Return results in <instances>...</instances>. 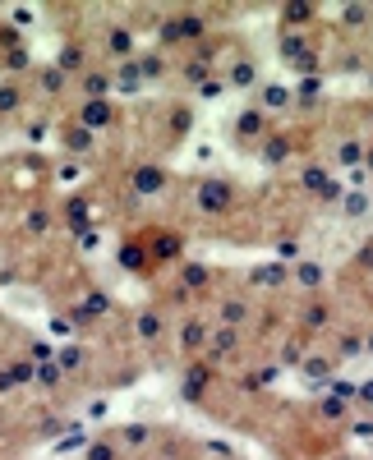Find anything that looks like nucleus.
I'll return each instance as SVG.
<instances>
[{"instance_id": "obj_1", "label": "nucleus", "mask_w": 373, "mask_h": 460, "mask_svg": "<svg viewBox=\"0 0 373 460\" xmlns=\"http://www.w3.org/2000/svg\"><path fill=\"white\" fill-rule=\"evenodd\" d=\"M226 203H231V184H226V180H207L199 189V207H203V212H221Z\"/></svg>"}, {"instance_id": "obj_2", "label": "nucleus", "mask_w": 373, "mask_h": 460, "mask_svg": "<svg viewBox=\"0 0 373 460\" xmlns=\"http://www.w3.org/2000/svg\"><path fill=\"white\" fill-rule=\"evenodd\" d=\"M106 120H111V102H106V97L83 102V120H78V124H88V129H93V124H106Z\"/></svg>"}, {"instance_id": "obj_3", "label": "nucleus", "mask_w": 373, "mask_h": 460, "mask_svg": "<svg viewBox=\"0 0 373 460\" xmlns=\"http://www.w3.org/2000/svg\"><path fill=\"white\" fill-rule=\"evenodd\" d=\"M161 184H166V175H161L157 166H139L134 170V189H139V194H157Z\"/></svg>"}, {"instance_id": "obj_4", "label": "nucleus", "mask_w": 373, "mask_h": 460, "mask_svg": "<svg viewBox=\"0 0 373 460\" xmlns=\"http://www.w3.org/2000/svg\"><path fill=\"white\" fill-rule=\"evenodd\" d=\"M65 148H69V152H93V129H88V124H74L69 138H65Z\"/></svg>"}, {"instance_id": "obj_5", "label": "nucleus", "mask_w": 373, "mask_h": 460, "mask_svg": "<svg viewBox=\"0 0 373 460\" xmlns=\"http://www.w3.org/2000/svg\"><path fill=\"white\" fill-rule=\"evenodd\" d=\"M203 341H207V327H203L199 318H189V322H185V332H180V345H185V350H199Z\"/></svg>"}, {"instance_id": "obj_6", "label": "nucleus", "mask_w": 373, "mask_h": 460, "mask_svg": "<svg viewBox=\"0 0 373 460\" xmlns=\"http://www.w3.org/2000/svg\"><path fill=\"white\" fill-rule=\"evenodd\" d=\"M148 437H152V433L143 428V424H129V428H120V446H129V451L148 446Z\"/></svg>"}, {"instance_id": "obj_7", "label": "nucleus", "mask_w": 373, "mask_h": 460, "mask_svg": "<svg viewBox=\"0 0 373 460\" xmlns=\"http://www.w3.org/2000/svg\"><path fill=\"white\" fill-rule=\"evenodd\" d=\"M299 322L309 327V332H318V327H327V304H309L304 313H299Z\"/></svg>"}, {"instance_id": "obj_8", "label": "nucleus", "mask_w": 373, "mask_h": 460, "mask_svg": "<svg viewBox=\"0 0 373 460\" xmlns=\"http://www.w3.org/2000/svg\"><path fill=\"white\" fill-rule=\"evenodd\" d=\"M203 387H207V368H189V373H185V396L194 400Z\"/></svg>"}, {"instance_id": "obj_9", "label": "nucleus", "mask_w": 373, "mask_h": 460, "mask_svg": "<svg viewBox=\"0 0 373 460\" xmlns=\"http://www.w3.org/2000/svg\"><path fill=\"white\" fill-rule=\"evenodd\" d=\"M249 318V308H245V299H226V304H221V322H245Z\"/></svg>"}, {"instance_id": "obj_10", "label": "nucleus", "mask_w": 373, "mask_h": 460, "mask_svg": "<svg viewBox=\"0 0 373 460\" xmlns=\"http://www.w3.org/2000/svg\"><path fill=\"white\" fill-rule=\"evenodd\" d=\"M65 88V69L60 65H47V69H42V92H60Z\"/></svg>"}, {"instance_id": "obj_11", "label": "nucleus", "mask_w": 373, "mask_h": 460, "mask_svg": "<svg viewBox=\"0 0 373 460\" xmlns=\"http://www.w3.org/2000/svg\"><path fill=\"white\" fill-rule=\"evenodd\" d=\"M83 460H120V446H111V442H93L88 451H83Z\"/></svg>"}, {"instance_id": "obj_12", "label": "nucleus", "mask_w": 373, "mask_h": 460, "mask_svg": "<svg viewBox=\"0 0 373 460\" xmlns=\"http://www.w3.org/2000/svg\"><path fill=\"white\" fill-rule=\"evenodd\" d=\"M258 134H263V115H258V111L240 115V138H258Z\"/></svg>"}, {"instance_id": "obj_13", "label": "nucleus", "mask_w": 373, "mask_h": 460, "mask_svg": "<svg viewBox=\"0 0 373 460\" xmlns=\"http://www.w3.org/2000/svg\"><path fill=\"white\" fill-rule=\"evenodd\" d=\"M106 46H111V51H115V56H124V51H129V46H134V37H129V28H111Z\"/></svg>"}, {"instance_id": "obj_14", "label": "nucleus", "mask_w": 373, "mask_h": 460, "mask_svg": "<svg viewBox=\"0 0 373 460\" xmlns=\"http://www.w3.org/2000/svg\"><path fill=\"white\" fill-rule=\"evenodd\" d=\"M180 276H185V286H189V290H203V286H207V267H194V262H189V267H185Z\"/></svg>"}, {"instance_id": "obj_15", "label": "nucleus", "mask_w": 373, "mask_h": 460, "mask_svg": "<svg viewBox=\"0 0 373 460\" xmlns=\"http://www.w3.org/2000/svg\"><path fill=\"white\" fill-rule=\"evenodd\" d=\"M78 60H83V51H78V46H65V51H60V69H65V74H74V69H83Z\"/></svg>"}, {"instance_id": "obj_16", "label": "nucleus", "mask_w": 373, "mask_h": 460, "mask_svg": "<svg viewBox=\"0 0 373 460\" xmlns=\"http://www.w3.org/2000/svg\"><path fill=\"white\" fill-rule=\"evenodd\" d=\"M134 69H139V78H152V74H161V56H143V60L134 65Z\"/></svg>"}, {"instance_id": "obj_17", "label": "nucleus", "mask_w": 373, "mask_h": 460, "mask_svg": "<svg viewBox=\"0 0 373 460\" xmlns=\"http://www.w3.org/2000/svg\"><path fill=\"white\" fill-rule=\"evenodd\" d=\"M304 189H327V170L323 166H309V170H304Z\"/></svg>"}, {"instance_id": "obj_18", "label": "nucleus", "mask_w": 373, "mask_h": 460, "mask_svg": "<svg viewBox=\"0 0 373 460\" xmlns=\"http://www.w3.org/2000/svg\"><path fill=\"white\" fill-rule=\"evenodd\" d=\"M299 286H318V281H323V272H318V267H313V262H299Z\"/></svg>"}, {"instance_id": "obj_19", "label": "nucleus", "mask_w": 373, "mask_h": 460, "mask_svg": "<svg viewBox=\"0 0 373 460\" xmlns=\"http://www.w3.org/2000/svg\"><path fill=\"white\" fill-rule=\"evenodd\" d=\"M139 332H143V336H161V318H157V313H143Z\"/></svg>"}, {"instance_id": "obj_20", "label": "nucleus", "mask_w": 373, "mask_h": 460, "mask_svg": "<svg viewBox=\"0 0 373 460\" xmlns=\"http://www.w3.org/2000/svg\"><path fill=\"white\" fill-rule=\"evenodd\" d=\"M226 350H235V332H221V336L212 341V359H221Z\"/></svg>"}, {"instance_id": "obj_21", "label": "nucleus", "mask_w": 373, "mask_h": 460, "mask_svg": "<svg viewBox=\"0 0 373 460\" xmlns=\"http://www.w3.org/2000/svg\"><path fill=\"white\" fill-rule=\"evenodd\" d=\"M19 102H23L19 88H0V111H19Z\"/></svg>"}, {"instance_id": "obj_22", "label": "nucleus", "mask_w": 373, "mask_h": 460, "mask_svg": "<svg viewBox=\"0 0 373 460\" xmlns=\"http://www.w3.org/2000/svg\"><path fill=\"white\" fill-rule=\"evenodd\" d=\"M263 157L267 161H281V157H286V138H272V143L263 148Z\"/></svg>"}, {"instance_id": "obj_23", "label": "nucleus", "mask_w": 373, "mask_h": 460, "mask_svg": "<svg viewBox=\"0 0 373 460\" xmlns=\"http://www.w3.org/2000/svg\"><path fill=\"white\" fill-rule=\"evenodd\" d=\"M69 221H74V230H83L88 226V207H83V203H69Z\"/></svg>"}, {"instance_id": "obj_24", "label": "nucleus", "mask_w": 373, "mask_h": 460, "mask_svg": "<svg viewBox=\"0 0 373 460\" xmlns=\"http://www.w3.org/2000/svg\"><path fill=\"white\" fill-rule=\"evenodd\" d=\"M203 78H207V65H203V60H194V65L185 69V83H203Z\"/></svg>"}, {"instance_id": "obj_25", "label": "nucleus", "mask_w": 373, "mask_h": 460, "mask_svg": "<svg viewBox=\"0 0 373 460\" xmlns=\"http://www.w3.org/2000/svg\"><path fill=\"white\" fill-rule=\"evenodd\" d=\"M152 253H157V258H175V240H171V235H161Z\"/></svg>"}, {"instance_id": "obj_26", "label": "nucleus", "mask_w": 373, "mask_h": 460, "mask_svg": "<svg viewBox=\"0 0 373 460\" xmlns=\"http://www.w3.org/2000/svg\"><path fill=\"white\" fill-rule=\"evenodd\" d=\"M263 106H286V88H267L263 92Z\"/></svg>"}, {"instance_id": "obj_27", "label": "nucleus", "mask_w": 373, "mask_h": 460, "mask_svg": "<svg viewBox=\"0 0 373 460\" xmlns=\"http://www.w3.org/2000/svg\"><path fill=\"white\" fill-rule=\"evenodd\" d=\"M78 364H83V350H65L60 354V368H69V373H74Z\"/></svg>"}, {"instance_id": "obj_28", "label": "nucleus", "mask_w": 373, "mask_h": 460, "mask_svg": "<svg viewBox=\"0 0 373 460\" xmlns=\"http://www.w3.org/2000/svg\"><path fill=\"white\" fill-rule=\"evenodd\" d=\"M37 378H42V382H60V368L56 364H37Z\"/></svg>"}, {"instance_id": "obj_29", "label": "nucleus", "mask_w": 373, "mask_h": 460, "mask_svg": "<svg viewBox=\"0 0 373 460\" xmlns=\"http://www.w3.org/2000/svg\"><path fill=\"white\" fill-rule=\"evenodd\" d=\"M231 83H235V88H245V83H253V69H249V65H240V69L231 74Z\"/></svg>"}, {"instance_id": "obj_30", "label": "nucleus", "mask_w": 373, "mask_h": 460, "mask_svg": "<svg viewBox=\"0 0 373 460\" xmlns=\"http://www.w3.org/2000/svg\"><path fill=\"white\" fill-rule=\"evenodd\" d=\"M83 88H88V92H106V78H102V74H88V78H83Z\"/></svg>"}, {"instance_id": "obj_31", "label": "nucleus", "mask_w": 373, "mask_h": 460, "mask_svg": "<svg viewBox=\"0 0 373 460\" xmlns=\"http://www.w3.org/2000/svg\"><path fill=\"white\" fill-rule=\"evenodd\" d=\"M355 400H359V405H373V382H364V387H355Z\"/></svg>"}, {"instance_id": "obj_32", "label": "nucleus", "mask_w": 373, "mask_h": 460, "mask_svg": "<svg viewBox=\"0 0 373 460\" xmlns=\"http://www.w3.org/2000/svg\"><path fill=\"white\" fill-rule=\"evenodd\" d=\"M364 19H369V10H359V5H350V10H346V23H364Z\"/></svg>"}, {"instance_id": "obj_33", "label": "nucleus", "mask_w": 373, "mask_h": 460, "mask_svg": "<svg viewBox=\"0 0 373 460\" xmlns=\"http://www.w3.org/2000/svg\"><path fill=\"white\" fill-rule=\"evenodd\" d=\"M5 65H10V69H28V56H23V51H14V56H5Z\"/></svg>"}, {"instance_id": "obj_34", "label": "nucleus", "mask_w": 373, "mask_h": 460, "mask_svg": "<svg viewBox=\"0 0 373 460\" xmlns=\"http://www.w3.org/2000/svg\"><path fill=\"white\" fill-rule=\"evenodd\" d=\"M47 226H51V216H42V212L28 216V230H47Z\"/></svg>"}, {"instance_id": "obj_35", "label": "nucleus", "mask_w": 373, "mask_h": 460, "mask_svg": "<svg viewBox=\"0 0 373 460\" xmlns=\"http://www.w3.org/2000/svg\"><path fill=\"white\" fill-rule=\"evenodd\" d=\"M355 437H373V419H359V424H355Z\"/></svg>"}, {"instance_id": "obj_36", "label": "nucleus", "mask_w": 373, "mask_h": 460, "mask_svg": "<svg viewBox=\"0 0 373 460\" xmlns=\"http://www.w3.org/2000/svg\"><path fill=\"white\" fill-rule=\"evenodd\" d=\"M369 350H373V336H369Z\"/></svg>"}]
</instances>
